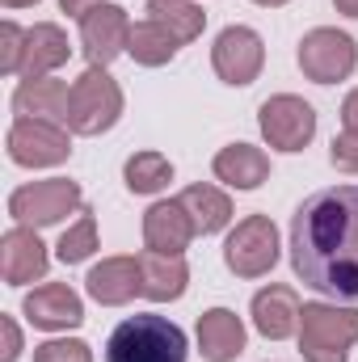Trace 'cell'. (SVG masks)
Here are the masks:
<instances>
[{"label": "cell", "mask_w": 358, "mask_h": 362, "mask_svg": "<svg viewBox=\"0 0 358 362\" xmlns=\"http://www.w3.org/2000/svg\"><path fill=\"white\" fill-rule=\"evenodd\" d=\"M211 68H215V76H219L224 85H232V89L253 85V81L262 76V68H266V42H262V34L249 30V25H228V30H219V38H215V47H211Z\"/></svg>", "instance_id": "10"}, {"label": "cell", "mask_w": 358, "mask_h": 362, "mask_svg": "<svg viewBox=\"0 0 358 362\" xmlns=\"http://www.w3.org/2000/svg\"><path fill=\"white\" fill-rule=\"evenodd\" d=\"M72 55V42L68 34L55 25V21H38L25 30V55H21V81H38V76H51L55 68H64Z\"/></svg>", "instance_id": "17"}, {"label": "cell", "mask_w": 358, "mask_h": 362, "mask_svg": "<svg viewBox=\"0 0 358 362\" xmlns=\"http://www.w3.org/2000/svg\"><path fill=\"white\" fill-rule=\"evenodd\" d=\"M144 13H148L156 25H165L181 47L194 42V38L207 30V13H202V4H194V0H148Z\"/></svg>", "instance_id": "24"}, {"label": "cell", "mask_w": 358, "mask_h": 362, "mask_svg": "<svg viewBox=\"0 0 358 362\" xmlns=\"http://www.w3.org/2000/svg\"><path fill=\"white\" fill-rule=\"evenodd\" d=\"M178 51H181V42L165 30V25H156L152 17H144V21L131 30V42H127V55H131L139 68H165Z\"/></svg>", "instance_id": "23"}, {"label": "cell", "mask_w": 358, "mask_h": 362, "mask_svg": "<svg viewBox=\"0 0 358 362\" xmlns=\"http://www.w3.org/2000/svg\"><path fill=\"white\" fill-rule=\"evenodd\" d=\"M21 312H25V320H30L34 329H47V333L85 325V303H81V295H76L68 282L34 286V291L21 299Z\"/></svg>", "instance_id": "12"}, {"label": "cell", "mask_w": 358, "mask_h": 362, "mask_svg": "<svg viewBox=\"0 0 358 362\" xmlns=\"http://www.w3.org/2000/svg\"><path fill=\"white\" fill-rule=\"evenodd\" d=\"M4 8H30V4H38V0H0Z\"/></svg>", "instance_id": "34"}, {"label": "cell", "mask_w": 358, "mask_h": 362, "mask_svg": "<svg viewBox=\"0 0 358 362\" xmlns=\"http://www.w3.org/2000/svg\"><path fill=\"white\" fill-rule=\"evenodd\" d=\"M253 329L266 337V341H282V337H291V333H299V312H304V303H299V295L291 291V286H262L258 295H253Z\"/></svg>", "instance_id": "16"}, {"label": "cell", "mask_w": 358, "mask_h": 362, "mask_svg": "<svg viewBox=\"0 0 358 362\" xmlns=\"http://www.w3.org/2000/svg\"><path fill=\"white\" fill-rule=\"evenodd\" d=\"M181 206L190 211L194 232H202V236H215V232H224L232 223V198L224 189H215V185H190V189H181Z\"/></svg>", "instance_id": "22"}, {"label": "cell", "mask_w": 358, "mask_h": 362, "mask_svg": "<svg viewBox=\"0 0 358 362\" xmlns=\"http://www.w3.org/2000/svg\"><path fill=\"white\" fill-rule=\"evenodd\" d=\"M72 211H85V194L68 177L30 181V185H17L8 194V215L21 228H51V223L68 219Z\"/></svg>", "instance_id": "5"}, {"label": "cell", "mask_w": 358, "mask_h": 362, "mask_svg": "<svg viewBox=\"0 0 358 362\" xmlns=\"http://www.w3.org/2000/svg\"><path fill=\"white\" fill-rule=\"evenodd\" d=\"M194 236H198V232H194V219H190V211L181 206V198L152 202V206H148V215H144V245H148L152 253H173V257H181Z\"/></svg>", "instance_id": "14"}, {"label": "cell", "mask_w": 358, "mask_h": 362, "mask_svg": "<svg viewBox=\"0 0 358 362\" xmlns=\"http://www.w3.org/2000/svg\"><path fill=\"white\" fill-rule=\"evenodd\" d=\"M97 4H105V0H59V8H64L68 17H89Z\"/></svg>", "instance_id": "32"}, {"label": "cell", "mask_w": 358, "mask_h": 362, "mask_svg": "<svg viewBox=\"0 0 358 362\" xmlns=\"http://www.w3.org/2000/svg\"><path fill=\"white\" fill-rule=\"evenodd\" d=\"M105 362H185V333L156 312L127 316L105 341Z\"/></svg>", "instance_id": "2"}, {"label": "cell", "mask_w": 358, "mask_h": 362, "mask_svg": "<svg viewBox=\"0 0 358 362\" xmlns=\"http://www.w3.org/2000/svg\"><path fill=\"white\" fill-rule=\"evenodd\" d=\"M122 181L131 194H161L169 181H173V165L169 156L161 152H135L127 165H122Z\"/></svg>", "instance_id": "25"}, {"label": "cell", "mask_w": 358, "mask_h": 362, "mask_svg": "<svg viewBox=\"0 0 358 362\" xmlns=\"http://www.w3.org/2000/svg\"><path fill=\"white\" fill-rule=\"evenodd\" d=\"M333 8H337L342 17H358V0H333Z\"/></svg>", "instance_id": "33"}, {"label": "cell", "mask_w": 358, "mask_h": 362, "mask_svg": "<svg viewBox=\"0 0 358 362\" xmlns=\"http://www.w3.org/2000/svg\"><path fill=\"white\" fill-rule=\"evenodd\" d=\"M278 262V228L270 215H245L224 240V266L236 278H262Z\"/></svg>", "instance_id": "8"}, {"label": "cell", "mask_w": 358, "mask_h": 362, "mask_svg": "<svg viewBox=\"0 0 358 362\" xmlns=\"http://www.w3.org/2000/svg\"><path fill=\"white\" fill-rule=\"evenodd\" d=\"M198 350L207 362H232L245 350V325L228 308H211L198 316Z\"/></svg>", "instance_id": "18"}, {"label": "cell", "mask_w": 358, "mask_h": 362, "mask_svg": "<svg viewBox=\"0 0 358 362\" xmlns=\"http://www.w3.org/2000/svg\"><path fill=\"white\" fill-rule=\"evenodd\" d=\"M8 160L21 169H51L72 156V131L51 118H17L8 127Z\"/></svg>", "instance_id": "6"}, {"label": "cell", "mask_w": 358, "mask_h": 362, "mask_svg": "<svg viewBox=\"0 0 358 362\" xmlns=\"http://www.w3.org/2000/svg\"><path fill=\"white\" fill-rule=\"evenodd\" d=\"M299 72L316 85H337L358 68V42L346 30L333 25H316L299 38Z\"/></svg>", "instance_id": "7"}, {"label": "cell", "mask_w": 358, "mask_h": 362, "mask_svg": "<svg viewBox=\"0 0 358 362\" xmlns=\"http://www.w3.org/2000/svg\"><path fill=\"white\" fill-rule=\"evenodd\" d=\"M21 55H25V30L17 21H4L0 25V72L17 76L21 72Z\"/></svg>", "instance_id": "28"}, {"label": "cell", "mask_w": 358, "mask_h": 362, "mask_svg": "<svg viewBox=\"0 0 358 362\" xmlns=\"http://www.w3.org/2000/svg\"><path fill=\"white\" fill-rule=\"evenodd\" d=\"M51 266V257H47V245L38 240V232L34 228H8L4 236H0V274H4V282L8 286H25V282H38L42 274Z\"/></svg>", "instance_id": "13"}, {"label": "cell", "mask_w": 358, "mask_h": 362, "mask_svg": "<svg viewBox=\"0 0 358 362\" xmlns=\"http://www.w3.org/2000/svg\"><path fill=\"white\" fill-rule=\"evenodd\" d=\"M93 249H97V219H93V211H81V219L59 236L55 253L64 266H76V262H89Z\"/></svg>", "instance_id": "26"}, {"label": "cell", "mask_w": 358, "mask_h": 362, "mask_svg": "<svg viewBox=\"0 0 358 362\" xmlns=\"http://www.w3.org/2000/svg\"><path fill=\"white\" fill-rule=\"evenodd\" d=\"M118 118H122V89H118V81H114L105 68H85V72L72 81L64 127H68L72 135H101V131H110Z\"/></svg>", "instance_id": "4"}, {"label": "cell", "mask_w": 358, "mask_h": 362, "mask_svg": "<svg viewBox=\"0 0 358 362\" xmlns=\"http://www.w3.org/2000/svg\"><path fill=\"white\" fill-rule=\"evenodd\" d=\"M0 333H4V354H0V362H17L21 358V329H17V320L13 316H0Z\"/></svg>", "instance_id": "30"}, {"label": "cell", "mask_w": 358, "mask_h": 362, "mask_svg": "<svg viewBox=\"0 0 358 362\" xmlns=\"http://www.w3.org/2000/svg\"><path fill=\"white\" fill-rule=\"evenodd\" d=\"M291 270L316 295L358 303V185L316 189L295 206Z\"/></svg>", "instance_id": "1"}, {"label": "cell", "mask_w": 358, "mask_h": 362, "mask_svg": "<svg viewBox=\"0 0 358 362\" xmlns=\"http://www.w3.org/2000/svg\"><path fill=\"white\" fill-rule=\"evenodd\" d=\"M211 173L232 189H258L270 177V156L253 144H228V148L215 152Z\"/></svg>", "instance_id": "19"}, {"label": "cell", "mask_w": 358, "mask_h": 362, "mask_svg": "<svg viewBox=\"0 0 358 362\" xmlns=\"http://www.w3.org/2000/svg\"><path fill=\"white\" fill-rule=\"evenodd\" d=\"M68 81H55V76H38V81H21L13 93V110L17 118H51V122H64L68 114Z\"/></svg>", "instance_id": "20"}, {"label": "cell", "mask_w": 358, "mask_h": 362, "mask_svg": "<svg viewBox=\"0 0 358 362\" xmlns=\"http://www.w3.org/2000/svg\"><path fill=\"white\" fill-rule=\"evenodd\" d=\"M358 341V308L304 303L299 312V354L304 362H346Z\"/></svg>", "instance_id": "3"}, {"label": "cell", "mask_w": 358, "mask_h": 362, "mask_svg": "<svg viewBox=\"0 0 358 362\" xmlns=\"http://www.w3.org/2000/svg\"><path fill=\"white\" fill-rule=\"evenodd\" d=\"M329 160H333V169H337V173H358V135H354V131L333 135Z\"/></svg>", "instance_id": "29"}, {"label": "cell", "mask_w": 358, "mask_h": 362, "mask_svg": "<svg viewBox=\"0 0 358 362\" xmlns=\"http://www.w3.org/2000/svg\"><path fill=\"white\" fill-rule=\"evenodd\" d=\"M139 274H144V295L156 299V303H169L185 295V282H190V266L185 257L173 253H139Z\"/></svg>", "instance_id": "21"}, {"label": "cell", "mask_w": 358, "mask_h": 362, "mask_svg": "<svg viewBox=\"0 0 358 362\" xmlns=\"http://www.w3.org/2000/svg\"><path fill=\"white\" fill-rule=\"evenodd\" d=\"M258 127H262L270 148H278V152H304L312 144V135H316V110L304 97H295V93H278V97L262 101Z\"/></svg>", "instance_id": "9"}, {"label": "cell", "mask_w": 358, "mask_h": 362, "mask_svg": "<svg viewBox=\"0 0 358 362\" xmlns=\"http://www.w3.org/2000/svg\"><path fill=\"white\" fill-rule=\"evenodd\" d=\"M85 291L101 308H122L135 295H144V274H139V257H105L97 262L85 278Z\"/></svg>", "instance_id": "15"}, {"label": "cell", "mask_w": 358, "mask_h": 362, "mask_svg": "<svg viewBox=\"0 0 358 362\" xmlns=\"http://www.w3.org/2000/svg\"><path fill=\"white\" fill-rule=\"evenodd\" d=\"M131 30L135 25L122 4H97L89 17H81V47H85L89 68H110L127 51Z\"/></svg>", "instance_id": "11"}, {"label": "cell", "mask_w": 358, "mask_h": 362, "mask_svg": "<svg viewBox=\"0 0 358 362\" xmlns=\"http://www.w3.org/2000/svg\"><path fill=\"white\" fill-rule=\"evenodd\" d=\"M342 122H346V131H354L358 135V89L346 93V101H342Z\"/></svg>", "instance_id": "31"}, {"label": "cell", "mask_w": 358, "mask_h": 362, "mask_svg": "<svg viewBox=\"0 0 358 362\" xmlns=\"http://www.w3.org/2000/svg\"><path fill=\"white\" fill-rule=\"evenodd\" d=\"M34 362H93V350L76 337H55L34 346Z\"/></svg>", "instance_id": "27"}, {"label": "cell", "mask_w": 358, "mask_h": 362, "mask_svg": "<svg viewBox=\"0 0 358 362\" xmlns=\"http://www.w3.org/2000/svg\"><path fill=\"white\" fill-rule=\"evenodd\" d=\"M253 4H262V8H282L287 0H253Z\"/></svg>", "instance_id": "35"}]
</instances>
